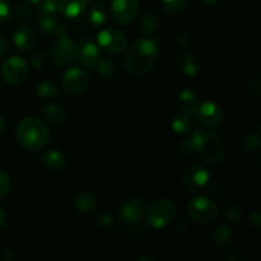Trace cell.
Here are the masks:
<instances>
[{
	"label": "cell",
	"mask_w": 261,
	"mask_h": 261,
	"mask_svg": "<svg viewBox=\"0 0 261 261\" xmlns=\"http://www.w3.org/2000/svg\"><path fill=\"white\" fill-rule=\"evenodd\" d=\"M178 148L185 154L199 153L209 163L221 162L224 155V144L216 133L194 132L189 139L180 143Z\"/></svg>",
	"instance_id": "cell-1"
},
{
	"label": "cell",
	"mask_w": 261,
	"mask_h": 261,
	"mask_svg": "<svg viewBox=\"0 0 261 261\" xmlns=\"http://www.w3.org/2000/svg\"><path fill=\"white\" fill-rule=\"evenodd\" d=\"M158 59V45L154 40L140 38L133 42L124 58L125 68L133 75H143L154 66Z\"/></svg>",
	"instance_id": "cell-2"
},
{
	"label": "cell",
	"mask_w": 261,
	"mask_h": 261,
	"mask_svg": "<svg viewBox=\"0 0 261 261\" xmlns=\"http://www.w3.org/2000/svg\"><path fill=\"white\" fill-rule=\"evenodd\" d=\"M17 140L22 147L30 150H40L47 144L50 132L47 125L37 117H24L15 130Z\"/></svg>",
	"instance_id": "cell-3"
},
{
	"label": "cell",
	"mask_w": 261,
	"mask_h": 261,
	"mask_svg": "<svg viewBox=\"0 0 261 261\" xmlns=\"http://www.w3.org/2000/svg\"><path fill=\"white\" fill-rule=\"evenodd\" d=\"M176 205L168 199H158L153 201L147 211V221L152 228H165L176 216Z\"/></svg>",
	"instance_id": "cell-4"
},
{
	"label": "cell",
	"mask_w": 261,
	"mask_h": 261,
	"mask_svg": "<svg viewBox=\"0 0 261 261\" xmlns=\"http://www.w3.org/2000/svg\"><path fill=\"white\" fill-rule=\"evenodd\" d=\"M189 216L194 222L200 224L213 223L218 218V206L208 198L199 196L191 200L188 205Z\"/></svg>",
	"instance_id": "cell-5"
},
{
	"label": "cell",
	"mask_w": 261,
	"mask_h": 261,
	"mask_svg": "<svg viewBox=\"0 0 261 261\" xmlns=\"http://www.w3.org/2000/svg\"><path fill=\"white\" fill-rule=\"evenodd\" d=\"M75 53V42L65 35V30L58 33L54 47L51 50V60L54 66L59 69L66 68L73 61Z\"/></svg>",
	"instance_id": "cell-6"
},
{
	"label": "cell",
	"mask_w": 261,
	"mask_h": 261,
	"mask_svg": "<svg viewBox=\"0 0 261 261\" xmlns=\"http://www.w3.org/2000/svg\"><path fill=\"white\" fill-rule=\"evenodd\" d=\"M98 47L105 53L120 54L127 48V38L124 33L116 28H105L97 36Z\"/></svg>",
	"instance_id": "cell-7"
},
{
	"label": "cell",
	"mask_w": 261,
	"mask_h": 261,
	"mask_svg": "<svg viewBox=\"0 0 261 261\" xmlns=\"http://www.w3.org/2000/svg\"><path fill=\"white\" fill-rule=\"evenodd\" d=\"M27 63L19 56H12L7 59L2 65V76L7 83L17 86L27 79Z\"/></svg>",
	"instance_id": "cell-8"
},
{
	"label": "cell",
	"mask_w": 261,
	"mask_h": 261,
	"mask_svg": "<svg viewBox=\"0 0 261 261\" xmlns=\"http://www.w3.org/2000/svg\"><path fill=\"white\" fill-rule=\"evenodd\" d=\"M209 178V171L206 170L204 166L201 165H194L188 168L184 176V186L185 190L189 194H198L205 189L208 185Z\"/></svg>",
	"instance_id": "cell-9"
},
{
	"label": "cell",
	"mask_w": 261,
	"mask_h": 261,
	"mask_svg": "<svg viewBox=\"0 0 261 261\" xmlns=\"http://www.w3.org/2000/svg\"><path fill=\"white\" fill-rule=\"evenodd\" d=\"M89 84V75L84 69L70 68L63 76V88L69 94H79L86 91Z\"/></svg>",
	"instance_id": "cell-10"
},
{
	"label": "cell",
	"mask_w": 261,
	"mask_h": 261,
	"mask_svg": "<svg viewBox=\"0 0 261 261\" xmlns=\"http://www.w3.org/2000/svg\"><path fill=\"white\" fill-rule=\"evenodd\" d=\"M139 10L138 0H112L111 13L114 20L121 25H126L134 20Z\"/></svg>",
	"instance_id": "cell-11"
},
{
	"label": "cell",
	"mask_w": 261,
	"mask_h": 261,
	"mask_svg": "<svg viewBox=\"0 0 261 261\" xmlns=\"http://www.w3.org/2000/svg\"><path fill=\"white\" fill-rule=\"evenodd\" d=\"M194 116L198 119V121L204 127H216L222 122L223 111H222V107L219 105L206 101L198 105Z\"/></svg>",
	"instance_id": "cell-12"
},
{
	"label": "cell",
	"mask_w": 261,
	"mask_h": 261,
	"mask_svg": "<svg viewBox=\"0 0 261 261\" xmlns=\"http://www.w3.org/2000/svg\"><path fill=\"white\" fill-rule=\"evenodd\" d=\"M99 58L98 46L91 41H82L75 45L73 60L82 68H93Z\"/></svg>",
	"instance_id": "cell-13"
},
{
	"label": "cell",
	"mask_w": 261,
	"mask_h": 261,
	"mask_svg": "<svg viewBox=\"0 0 261 261\" xmlns=\"http://www.w3.org/2000/svg\"><path fill=\"white\" fill-rule=\"evenodd\" d=\"M144 216V203L138 198L125 201L120 208V219L122 221V223L127 224V226H135V224L140 223Z\"/></svg>",
	"instance_id": "cell-14"
},
{
	"label": "cell",
	"mask_w": 261,
	"mask_h": 261,
	"mask_svg": "<svg viewBox=\"0 0 261 261\" xmlns=\"http://www.w3.org/2000/svg\"><path fill=\"white\" fill-rule=\"evenodd\" d=\"M13 42L19 51H30L36 42L35 32L28 25H19L13 33Z\"/></svg>",
	"instance_id": "cell-15"
},
{
	"label": "cell",
	"mask_w": 261,
	"mask_h": 261,
	"mask_svg": "<svg viewBox=\"0 0 261 261\" xmlns=\"http://www.w3.org/2000/svg\"><path fill=\"white\" fill-rule=\"evenodd\" d=\"M176 66L186 76H195L200 71L199 59L189 53H182L176 58Z\"/></svg>",
	"instance_id": "cell-16"
},
{
	"label": "cell",
	"mask_w": 261,
	"mask_h": 261,
	"mask_svg": "<svg viewBox=\"0 0 261 261\" xmlns=\"http://www.w3.org/2000/svg\"><path fill=\"white\" fill-rule=\"evenodd\" d=\"M55 3L56 9L69 18L78 17L87 8V0H55Z\"/></svg>",
	"instance_id": "cell-17"
},
{
	"label": "cell",
	"mask_w": 261,
	"mask_h": 261,
	"mask_svg": "<svg viewBox=\"0 0 261 261\" xmlns=\"http://www.w3.org/2000/svg\"><path fill=\"white\" fill-rule=\"evenodd\" d=\"M177 103L178 107H180L181 114H185L194 117L195 110L199 105L198 96H196L191 89H182V91L178 93Z\"/></svg>",
	"instance_id": "cell-18"
},
{
	"label": "cell",
	"mask_w": 261,
	"mask_h": 261,
	"mask_svg": "<svg viewBox=\"0 0 261 261\" xmlns=\"http://www.w3.org/2000/svg\"><path fill=\"white\" fill-rule=\"evenodd\" d=\"M74 208L81 213H91L96 209L97 200L88 191H81L73 199Z\"/></svg>",
	"instance_id": "cell-19"
},
{
	"label": "cell",
	"mask_w": 261,
	"mask_h": 261,
	"mask_svg": "<svg viewBox=\"0 0 261 261\" xmlns=\"http://www.w3.org/2000/svg\"><path fill=\"white\" fill-rule=\"evenodd\" d=\"M42 163L47 170L50 171H60L63 170L66 163L65 155L59 150H48L42 157Z\"/></svg>",
	"instance_id": "cell-20"
},
{
	"label": "cell",
	"mask_w": 261,
	"mask_h": 261,
	"mask_svg": "<svg viewBox=\"0 0 261 261\" xmlns=\"http://www.w3.org/2000/svg\"><path fill=\"white\" fill-rule=\"evenodd\" d=\"M232 240H233V233H232L231 229L227 226H219L214 229L213 234H212V241L216 245L217 247H228L232 244Z\"/></svg>",
	"instance_id": "cell-21"
},
{
	"label": "cell",
	"mask_w": 261,
	"mask_h": 261,
	"mask_svg": "<svg viewBox=\"0 0 261 261\" xmlns=\"http://www.w3.org/2000/svg\"><path fill=\"white\" fill-rule=\"evenodd\" d=\"M36 22H37L38 27H40L41 31H43V32L56 33V35H58V33H60L61 31L65 30V28H64L63 25L59 23V20L56 19L55 15H41V14H38Z\"/></svg>",
	"instance_id": "cell-22"
},
{
	"label": "cell",
	"mask_w": 261,
	"mask_h": 261,
	"mask_svg": "<svg viewBox=\"0 0 261 261\" xmlns=\"http://www.w3.org/2000/svg\"><path fill=\"white\" fill-rule=\"evenodd\" d=\"M138 28L144 36H150L157 31L158 28V18L154 13L147 12L140 17Z\"/></svg>",
	"instance_id": "cell-23"
},
{
	"label": "cell",
	"mask_w": 261,
	"mask_h": 261,
	"mask_svg": "<svg viewBox=\"0 0 261 261\" xmlns=\"http://www.w3.org/2000/svg\"><path fill=\"white\" fill-rule=\"evenodd\" d=\"M94 66L97 69V73L103 79H112L117 74V65L111 59H98V61H97Z\"/></svg>",
	"instance_id": "cell-24"
},
{
	"label": "cell",
	"mask_w": 261,
	"mask_h": 261,
	"mask_svg": "<svg viewBox=\"0 0 261 261\" xmlns=\"http://www.w3.org/2000/svg\"><path fill=\"white\" fill-rule=\"evenodd\" d=\"M107 15H109V12H107V8L103 4L93 5L89 9V23L93 27H101V25H103L106 23Z\"/></svg>",
	"instance_id": "cell-25"
},
{
	"label": "cell",
	"mask_w": 261,
	"mask_h": 261,
	"mask_svg": "<svg viewBox=\"0 0 261 261\" xmlns=\"http://www.w3.org/2000/svg\"><path fill=\"white\" fill-rule=\"evenodd\" d=\"M42 114L45 119H47V121L53 122V124H61L66 116L65 110L58 105H47V106L43 107Z\"/></svg>",
	"instance_id": "cell-26"
},
{
	"label": "cell",
	"mask_w": 261,
	"mask_h": 261,
	"mask_svg": "<svg viewBox=\"0 0 261 261\" xmlns=\"http://www.w3.org/2000/svg\"><path fill=\"white\" fill-rule=\"evenodd\" d=\"M59 88L55 82L45 81L36 87V94L40 99H53L58 96Z\"/></svg>",
	"instance_id": "cell-27"
},
{
	"label": "cell",
	"mask_w": 261,
	"mask_h": 261,
	"mask_svg": "<svg viewBox=\"0 0 261 261\" xmlns=\"http://www.w3.org/2000/svg\"><path fill=\"white\" fill-rule=\"evenodd\" d=\"M193 127V120H191V116L185 114H178L175 119L172 120V129L175 130L178 134H185V133H189Z\"/></svg>",
	"instance_id": "cell-28"
},
{
	"label": "cell",
	"mask_w": 261,
	"mask_h": 261,
	"mask_svg": "<svg viewBox=\"0 0 261 261\" xmlns=\"http://www.w3.org/2000/svg\"><path fill=\"white\" fill-rule=\"evenodd\" d=\"M186 2H188V0H161L163 10L167 13H171V14L182 10Z\"/></svg>",
	"instance_id": "cell-29"
},
{
	"label": "cell",
	"mask_w": 261,
	"mask_h": 261,
	"mask_svg": "<svg viewBox=\"0 0 261 261\" xmlns=\"http://www.w3.org/2000/svg\"><path fill=\"white\" fill-rule=\"evenodd\" d=\"M242 147L245 150H256L260 147V137L256 133H251V134L246 135L242 139Z\"/></svg>",
	"instance_id": "cell-30"
},
{
	"label": "cell",
	"mask_w": 261,
	"mask_h": 261,
	"mask_svg": "<svg viewBox=\"0 0 261 261\" xmlns=\"http://www.w3.org/2000/svg\"><path fill=\"white\" fill-rule=\"evenodd\" d=\"M40 4V13L41 15H55L56 14V3L55 0H42Z\"/></svg>",
	"instance_id": "cell-31"
},
{
	"label": "cell",
	"mask_w": 261,
	"mask_h": 261,
	"mask_svg": "<svg viewBox=\"0 0 261 261\" xmlns=\"http://www.w3.org/2000/svg\"><path fill=\"white\" fill-rule=\"evenodd\" d=\"M10 190V177L7 172L0 171V199L4 198Z\"/></svg>",
	"instance_id": "cell-32"
},
{
	"label": "cell",
	"mask_w": 261,
	"mask_h": 261,
	"mask_svg": "<svg viewBox=\"0 0 261 261\" xmlns=\"http://www.w3.org/2000/svg\"><path fill=\"white\" fill-rule=\"evenodd\" d=\"M10 8L7 0H0V25H4L9 20Z\"/></svg>",
	"instance_id": "cell-33"
},
{
	"label": "cell",
	"mask_w": 261,
	"mask_h": 261,
	"mask_svg": "<svg viewBox=\"0 0 261 261\" xmlns=\"http://www.w3.org/2000/svg\"><path fill=\"white\" fill-rule=\"evenodd\" d=\"M97 224L103 229H111L114 227V219L109 214H102L97 218Z\"/></svg>",
	"instance_id": "cell-34"
},
{
	"label": "cell",
	"mask_w": 261,
	"mask_h": 261,
	"mask_svg": "<svg viewBox=\"0 0 261 261\" xmlns=\"http://www.w3.org/2000/svg\"><path fill=\"white\" fill-rule=\"evenodd\" d=\"M31 15V9L25 4H19L17 8H15V17L18 19L23 20L25 18H28Z\"/></svg>",
	"instance_id": "cell-35"
},
{
	"label": "cell",
	"mask_w": 261,
	"mask_h": 261,
	"mask_svg": "<svg viewBox=\"0 0 261 261\" xmlns=\"http://www.w3.org/2000/svg\"><path fill=\"white\" fill-rule=\"evenodd\" d=\"M31 63H32L33 68L41 69L43 66V64H45V55L41 51H37V53H35L32 55Z\"/></svg>",
	"instance_id": "cell-36"
},
{
	"label": "cell",
	"mask_w": 261,
	"mask_h": 261,
	"mask_svg": "<svg viewBox=\"0 0 261 261\" xmlns=\"http://www.w3.org/2000/svg\"><path fill=\"white\" fill-rule=\"evenodd\" d=\"M226 216L229 221L232 222H239L240 218H241V211L236 206H229L226 211Z\"/></svg>",
	"instance_id": "cell-37"
},
{
	"label": "cell",
	"mask_w": 261,
	"mask_h": 261,
	"mask_svg": "<svg viewBox=\"0 0 261 261\" xmlns=\"http://www.w3.org/2000/svg\"><path fill=\"white\" fill-rule=\"evenodd\" d=\"M250 222H251V224H254L255 228L259 229L260 226H261V218H260V213L259 211H252L251 214H250Z\"/></svg>",
	"instance_id": "cell-38"
},
{
	"label": "cell",
	"mask_w": 261,
	"mask_h": 261,
	"mask_svg": "<svg viewBox=\"0 0 261 261\" xmlns=\"http://www.w3.org/2000/svg\"><path fill=\"white\" fill-rule=\"evenodd\" d=\"M260 88H261V81H260V75H256L250 83V89L251 92H254L255 94H260Z\"/></svg>",
	"instance_id": "cell-39"
},
{
	"label": "cell",
	"mask_w": 261,
	"mask_h": 261,
	"mask_svg": "<svg viewBox=\"0 0 261 261\" xmlns=\"http://www.w3.org/2000/svg\"><path fill=\"white\" fill-rule=\"evenodd\" d=\"M221 188H222L221 184L216 182V184H213V185L211 186V191L216 196H221V193H224V189H222V190H221Z\"/></svg>",
	"instance_id": "cell-40"
},
{
	"label": "cell",
	"mask_w": 261,
	"mask_h": 261,
	"mask_svg": "<svg viewBox=\"0 0 261 261\" xmlns=\"http://www.w3.org/2000/svg\"><path fill=\"white\" fill-rule=\"evenodd\" d=\"M7 222H8L7 213H5V212H4V209L0 208V229L4 228L5 224H7Z\"/></svg>",
	"instance_id": "cell-41"
},
{
	"label": "cell",
	"mask_w": 261,
	"mask_h": 261,
	"mask_svg": "<svg viewBox=\"0 0 261 261\" xmlns=\"http://www.w3.org/2000/svg\"><path fill=\"white\" fill-rule=\"evenodd\" d=\"M8 50V41L4 36H0V55Z\"/></svg>",
	"instance_id": "cell-42"
},
{
	"label": "cell",
	"mask_w": 261,
	"mask_h": 261,
	"mask_svg": "<svg viewBox=\"0 0 261 261\" xmlns=\"http://www.w3.org/2000/svg\"><path fill=\"white\" fill-rule=\"evenodd\" d=\"M218 2H219V0H203L204 4L209 5V7H212V5H216Z\"/></svg>",
	"instance_id": "cell-43"
},
{
	"label": "cell",
	"mask_w": 261,
	"mask_h": 261,
	"mask_svg": "<svg viewBox=\"0 0 261 261\" xmlns=\"http://www.w3.org/2000/svg\"><path fill=\"white\" fill-rule=\"evenodd\" d=\"M3 129H4V120H3V117L0 116V133L3 132Z\"/></svg>",
	"instance_id": "cell-44"
},
{
	"label": "cell",
	"mask_w": 261,
	"mask_h": 261,
	"mask_svg": "<svg viewBox=\"0 0 261 261\" xmlns=\"http://www.w3.org/2000/svg\"><path fill=\"white\" fill-rule=\"evenodd\" d=\"M31 3H33V4H38V3H41L42 0H30Z\"/></svg>",
	"instance_id": "cell-45"
}]
</instances>
